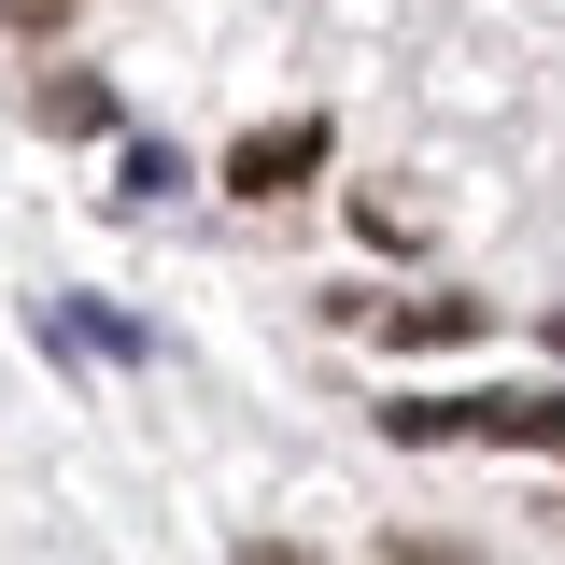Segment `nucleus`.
Masks as SVG:
<instances>
[{
    "label": "nucleus",
    "instance_id": "f03ea898",
    "mask_svg": "<svg viewBox=\"0 0 565 565\" xmlns=\"http://www.w3.org/2000/svg\"><path fill=\"white\" fill-rule=\"evenodd\" d=\"M43 128L99 141V128H114V85H85V71H57V85H43Z\"/></svg>",
    "mask_w": 565,
    "mask_h": 565
},
{
    "label": "nucleus",
    "instance_id": "7ed1b4c3",
    "mask_svg": "<svg viewBox=\"0 0 565 565\" xmlns=\"http://www.w3.org/2000/svg\"><path fill=\"white\" fill-rule=\"evenodd\" d=\"M467 326H481V297H411L396 311V340H467Z\"/></svg>",
    "mask_w": 565,
    "mask_h": 565
},
{
    "label": "nucleus",
    "instance_id": "20e7f679",
    "mask_svg": "<svg viewBox=\"0 0 565 565\" xmlns=\"http://www.w3.org/2000/svg\"><path fill=\"white\" fill-rule=\"evenodd\" d=\"M0 14H14V29H57V14H71V0H0Z\"/></svg>",
    "mask_w": 565,
    "mask_h": 565
},
{
    "label": "nucleus",
    "instance_id": "f257e3e1",
    "mask_svg": "<svg viewBox=\"0 0 565 565\" xmlns=\"http://www.w3.org/2000/svg\"><path fill=\"white\" fill-rule=\"evenodd\" d=\"M326 170V114H297V128H255L226 156V199H282V184H311Z\"/></svg>",
    "mask_w": 565,
    "mask_h": 565
}]
</instances>
